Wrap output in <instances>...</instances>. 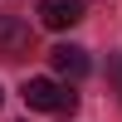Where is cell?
I'll return each instance as SVG.
<instances>
[{
    "label": "cell",
    "instance_id": "cell-1",
    "mask_svg": "<svg viewBox=\"0 0 122 122\" xmlns=\"http://www.w3.org/2000/svg\"><path fill=\"white\" fill-rule=\"evenodd\" d=\"M20 98H25L34 112H59V117L78 112V93L68 83H59V78H29V83L20 88Z\"/></svg>",
    "mask_w": 122,
    "mask_h": 122
},
{
    "label": "cell",
    "instance_id": "cell-2",
    "mask_svg": "<svg viewBox=\"0 0 122 122\" xmlns=\"http://www.w3.org/2000/svg\"><path fill=\"white\" fill-rule=\"evenodd\" d=\"M34 15H39L44 29H73L83 20V0H39Z\"/></svg>",
    "mask_w": 122,
    "mask_h": 122
},
{
    "label": "cell",
    "instance_id": "cell-3",
    "mask_svg": "<svg viewBox=\"0 0 122 122\" xmlns=\"http://www.w3.org/2000/svg\"><path fill=\"white\" fill-rule=\"evenodd\" d=\"M49 64H54L59 78L78 83V78H88V49H78V44H54V49H49Z\"/></svg>",
    "mask_w": 122,
    "mask_h": 122
},
{
    "label": "cell",
    "instance_id": "cell-4",
    "mask_svg": "<svg viewBox=\"0 0 122 122\" xmlns=\"http://www.w3.org/2000/svg\"><path fill=\"white\" fill-rule=\"evenodd\" d=\"M29 25L25 20H15V15H5L0 20V59H25L29 54Z\"/></svg>",
    "mask_w": 122,
    "mask_h": 122
},
{
    "label": "cell",
    "instance_id": "cell-5",
    "mask_svg": "<svg viewBox=\"0 0 122 122\" xmlns=\"http://www.w3.org/2000/svg\"><path fill=\"white\" fill-rule=\"evenodd\" d=\"M107 78H112L117 93H122V54H107Z\"/></svg>",
    "mask_w": 122,
    "mask_h": 122
},
{
    "label": "cell",
    "instance_id": "cell-6",
    "mask_svg": "<svg viewBox=\"0 0 122 122\" xmlns=\"http://www.w3.org/2000/svg\"><path fill=\"white\" fill-rule=\"evenodd\" d=\"M0 98H5V93H0Z\"/></svg>",
    "mask_w": 122,
    "mask_h": 122
}]
</instances>
